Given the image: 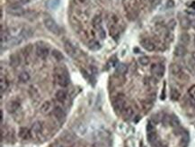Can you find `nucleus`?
Returning a JSON list of instances; mask_svg holds the SVG:
<instances>
[{"label": "nucleus", "instance_id": "f257e3e1", "mask_svg": "<svg viewBox=\"0 0 195 147\" xmlns=\"http://www.w3.org/2000/svg\"><path fill=\"white\" fill-rule=\"evenodd\" d=\"M169 71H170V73L173 75V76H175V77H177L178 79H180V80H188L189 79V77H188V75L187 74H185V73L183 72V69H182V67L179 65V64H177V63H172V64H170V67H169Z\"/></svg>", "mask_w": 195, "mask_h": 147}, {"label": "nucleus", "instance_id": "f03ea898", "mask_svg": "<svg viewBox=\"0 0 195 147\" xmlns=\"http://www.w3.org/2000/svg\"><path fill=\"white\" fill-rule=\"evenodd\" d=\"M43 23H44V26L52 34H59L60 30V27L58 26V23L55 22V20L53 18H51L50 16H46L44 17L43 19Z\"/></svg>", "mask_w": 195, "mask_h": 147}, {"label": "nucleus", "instance_id": "7ed1b4c3", "mask_svg": "<svg viewBox=\"0 0 195 147\" xmlns=\"http://www.w3.org/2000/svg\"><path fill=\"white\" fill-rule=\"evenodd\" d=\"M126 102H127L126 97L123 94L118 95L114 101V108L115 111L122 113L124 110V108H126Z\"/></svg>", "mask_w": 195, "mask_h": 147}, {"label": "nucleus", "instance_id": "20e7f679", "mask_svg": "<svg viewBox=\"0 0 195 147\" xmlns=\"http://www.w3.org/2000/svg\"><path fill=\"white\" fill-rule=\"evenodd\" d=\"M56 80L60 87H67L69 84V77L67 71H59L56 73Z\"/></svg>", "mask_w": 195, "mask_h": 147}, {"label": "nucleus", "instance_id": "39448f33", "mask_svg": "<svg viewBox=\"0 0 195 147\" xmlns=\"http://www.w3.org/2000/svg\"><path fill=\"white\" fill-rule=\"evenodd\" d=\"M151 73L156 78H162L164 73V66L162 63H154L150 67Z\"/></svg>", "mask_w": 195, "mask_h": 147}, {"label": "nucleus", "instance_id": "423d86ee", "mask_svg": "<svg viewBox=\"0 0 195 147\" xmlns=\"http://www.w3.org/2000/svg\"><path fill=\"white\" fill-rule=\"evenodd\" d=\"M7 13H8L9 15H15V16H23V15H24V14H25L24 9H23L21 6L15 5H15H10V6L7 7Z\"/></svg>", "mask_w": 195, "mask_h": 147}, {"label": "nucleus", "instance_id": "0eeeda50", "mask_svg": "<svg viewBox=\"0 0 195 147\" xmlns=\"http://www.w3.org/2000/svg\"><path fill=\"white\" fill-rule=\"evenodd\" d=\"M36 54L38 55V57L41 58V59H45L48 57L49 55V48L42 44V43H37L36 45Z\"/></svg>", "mask_w": 195, "mask_h": 147}, {"label": "nucleus", "instance_id": "6e6552de", "mask_svg": "<svg viewBox=\"0 0 195 147\" xmlns=\"http://www.w3.org/2000/svg\"><path fill=\"white\" fill-rule=\"evenodd\" d=\"M20 102L17 101V100H10L9 102H7V106H6V108L7 110L8 113L10 114H14L15 113L19 108H20Z\"/></svg>", "mask_w": 195, "mask_h": 147}, {"label": "nucleus", "instance_id": "1a4fd4ad", "mask_svg": "<svg viewBox=\"0 0 195 147\" xmlns=\"http://www.w3.org/2000/svg\"><path fill=\"white\" fill-rule=\"evenodd\" d=\"M140 44L145 50H147L148 52H153L156 50V45L150 39H148V38L142 39L140 41Z\"/></svg>", "mask_w": 195, "mask_h": 147}, {"label": "nucleus", "instance_id": "9d476101", "mask_svg": "<svg viewBox=\"0 0 195 147\" xmlns=\"http://www.w3.org/2000/svg\"><path fill=\"white\" fill-rule=\"evenodd\" d=\"M64 49L66 53L70 56V57H76V51L75 47L71 44V42L69 41H64Z\"/></svg>", "mask_w": 195, "mask_h": 147}, {"label": "nucleus", "instance_id": "9b49d317", "mask_svg": "<svg viewBox=\"0 0 195 147\" xmlns=\"http://www.w3.org/2000/svg\"><path fill=\"white\" fill-rule=\"evenodd\" d=\"M53 115L59 121L62 122L66 119V113L60 107H56L53 109Z\"/></svg>", "mask_w": 195, "mask_h": 147}, {"label": "nucleus", "instance_id": "f8f14e48", "mask_svg": "<svg viewBox=\"0 0 195 147\" xmlns=\"http://www.w3.org/2000/svg\"><path fill=\"white\" fill-rule=\"evenodd\" d=\"M179 22H180V26H181V27H182L183 29H184V30H188V29L191 27V20H190L187 16H185V15H182V16H180V18H179Z\"/></svg>", "mask_w": 195, "mask_h": 147}, {"label": "nucleus", "instance_id": "ddd939ff", "mask_svg": "<svg viewBox=\"0 0 195 147\" xmlns=\"http://www.w3.org/2000/svg\"><path fill=\"white\" fill-rule=\"evenodd\" d=\"M187 53V49L184 45L183 44H179L177 46H175L174 53L176 57H183Z\"/></svg>", "mask_w": 195, "mask_h": 147}, {"label": "nucleus", "instance_id": "4468645a", "mask_svg": "<svg viewBox=\"0 0 195 147\" xmlns=\"http://www.w3.org/2000/svg\"><path fill=\"white\" fill-rule=\"evenodd\" d=\"M122 117L124 120H126V121L130 120L134 116V110L131 107H126L124 108V110L122 112Z\"/></svg>", "mask_w": 195, "mask_h": 147}, {"label": "nucleus", "instance_id": "2eb2a0df", "mask_svg": "<svg viewBox=\"0 0 195 147\" xmlns=\"http://www.w3.org/2000/svg\"><path fill=\"white\" fill-rule=\"evenodd\" d=\"M56 99H57L59 102H64L65 100H66V99H67V96H68V94H67V91L66 90H64V89H60V90H58L57 92H56Z\"/></svg>", "mask_w": 195, "mask_h": 147}, {"label": "nucleus", "instance_id": "dca6fc26", "mask_svg": "<svg viewBox=\"0 0 195 147\" xmlns=\"http://www.w3.org/2000/svg\"><path fill=\"white\" fill-rule=\"evenodd\" d=\"M127 71H128V67H127V65L124 64V63H120V64L116 67V69H115L116 74L119 75V76H122V75L126 74Z\"/></svg>", "mask_w": 195, "mask_h": 147}, {"label": "nucleus", "instance_id": "f3484780", "mask_svg": "<svg viewBox=\"0 0 195 147\" xmlns=\"http://www.w3.org/2000/svg\"><path fill=\"white\" fill-rule=\"evenodd\" d=\"M19 136L23 140H28L31 138V132L29 129H27L25 127H22L19 130Z\"/></svg>", "mask_w": 195, "mask_h": 147}, {"label": "nucleus", "instance_id": "a211bd4d", "mask_svg": "<svg viewBox=\"0 0 195 147\" xmlns=\"http://www.w3.org/2000/svg\"><path fill=\"white\" fill-rule=\"evenodd\" d=\"M92 23H93V26L97 31H99L100 29L103 28V26H102V17L100 15H95L92 20Z\"/></svg>", "mask_w": 195, "mask_h": 147}, {"label": "nucleus", "instance_id": "6ab92c4d", "mask_svg": "<svg viewBox=\"0 0 195 147\" xmlns=\"http://www.w3.org/2000/svg\"><path fill=\"white\" fill-rule=\"evenodd\" d=\"M60 0H48L46 3L47 7L50 10H56L60 7Z\"/></svg>", "mask_w": 195, "mask_h": 147}, {"label": "nucleus", "instance_id": "aec40b11", "mask_svg": "<svg viewBox=\"0 0 195 147\" xmlns=\"http://www.w3.org/2000/svg\"><path fill=\"white\" fill-rule=\"evenodd\" d=\"M42 131V124L41 123V122L37 121L35 122V123L33 124L32 126V129H31V132L35 134V135H38L40 134L41 132Z\"/></svg>", "mask_w": 195, "mask_h": 147}, {"label": "nucleus", "instance_id": "412c9836", "mask_svg": "<svg viewBox=\"0 0 195 147\" xmlns=\"http://www.w3.org/2000/svg\"><path fill=\"white\" fill-rule=\"evenodd\" d=\"M180 97H181V93H180V91H179L177 88H171V91H170V97H171L172 100L177 101V100H179Z\"/></svg>", "mask_w": 195, "mask_h": 147}, {"label": "nucleus", "instance_id": "4be33fe9", "mask_svg": "<svg viewBox=\"0 0 195 147\" xmlns=\"http://www.w3.org/2000/svg\"><path fill=\"white\" fill-rule=\"evenodd\" d=\"M20 64V57L18 54L14 53L10 56V65L12 67H17Z\"/></svg>", "mask_w": 195, "mask_h": 147}, {"label": "nucleus", "instance_id": "5701e85b", "mask_svg": "<svg viewBox=\"0 0 195 147\" xmlns=\"http://www.w3.org/2000/svg\"><path fill=\"white\" fill-rule=\"evenodd\" d=\"M11 35L9 34L8 31L7 30H1V44H4L6 42H7L9 40H11Z\"/></svg>", "mask_w": 195, "mask_h": 147}, {"label": "nucleus", "instance_id": "b1692460", "mask_svg": "<svg viewBox=\"0 0 195 147\" xmlns=\"http://www.w3.org/2000/svg\"><path fill=\"white\" fill-rule=\"evenodd\" d=\"M18 80L22 83H26L27 81H29V80H30V74L27 71H22L19 74V76H18Z\"/></svg>", "mask_w": 195, "mask_h": 147}, {"label": "nucleus", "instance_id": "393cba45", "mask_svg": "<svg viewBox=\"0 0 195 147\" xmlns=\"http://www.w3.org/2000/svg\"><path fill=\"white\" fill-rule=\"evenodd\" d=\"M51 110V103L49 101H45L41 107V112L42 114H47Z\"/></svg>", "mask_w": 195, "mask_h": 147}, {"label": "nucleus", "instance_id": "a878e982", "mask_svg": "<svg viewBox=\"0 0 195 147\" xmlns=\"http://www.w3.org/2000/svg\"><path fill=\"white\" fill-rule=\"evenodd\" d=\"M61 138L67 143H73L75 141V136L72 134H70V133H65L61 136Z\"/></svg>", "mask_w": 195, "mask_h": 147}, {"label": "nucleus", "instance_id": "bb28decb", "mask_svg": "<svg viewBox=\"0 0 195 147\" xmlns=\"http://www.w3.org/2000/svg\"><path fill=\"white\" fill-rule=\"evenodd\" d=\"M51 54H52L53 58H54L56 61H61L64 59V56H63V54L61 53V52L59 51V50H56V49L52 51Z\"/></svg>", "mask_w": 195, "mask_h": 147}, {"label": "nucleus", "instance_id": "cd10ccee", "mask_svg": "<svg viewBox=\"0 0 195 147\" xmlns=\"http://www.w3.org/2000/svg\"><path fill=\"white\" fill-rule=\"evenodd\" d=\"M7 88H8V82L6 79L2 77L1 80H0V90H1V95H3L4 92L7 91Z\"/></svg>", "mask_w": 195, "mask_h": 147}, {"label": "nucleus", "instance_id": "c85d7f7f", "mask_svg": "<svg viewBox=\"0 0 195 147\" xmlns=\"http://www.w3.org/2000/svg\"><path fill=\"white\" fill-rule=\"evenodd\" d=\"M190 40H191L190 35H189L187 33H183V34H182L181 36H180V42H182L183 45H187V44H189Z\"/></svg>", "mask_w": 195, "mask_h": 147}, {"label": "nucleus", "instance_id": "c756f323", "mask_svg": "<svg viewBox=\"0 0 195 147\" xmlns=\"http://www.w3.org/2000/svg\"><path fill=\"white\" fill-rule=\"evenodd\" d=\"M188 96L191 99V101L195 105V85H192L188 89Z\"/></svg>", "mask_w": 195, "mask_h": 147}, {"label": "nucleus", "instance_id": "7c9ffc66", "mask_svg": "<svg viewBox=\"0 0 195 147\" xmlns=\"http://www.w3.org/2000/svg\"><path fill=\"white\" fill-rule=\"evenodd\" d=\"M147 137H148V141L149 143H153L157 140V135H156V132H151V133H147Z\"/></svg>", "mask_w": 195, "mask_h": 147}, {"label": "nucleus", "instance_id": "2f4dec72", "mask_svg": "<svg viewBox=\"0 0 195 147\" xmlns=\"http://www.w3.org/2000/svg\"><path fill=\"white\" fill-rule=\"evenodd\" d=\"M169 124L173 127H177L180 125V121L177 118V116H170V120H169Z\"/></svg>", "mask_w": 195, "mask_h": 147}, {"label": "nucleus", "instance_id": "473e14b6", "mask_svg": "<svg viewBox=\"0 0 195 147\" xmlns=\"http://www.w3.org/2000/svg\"><path fill=\"white\" fill-rule=\"evenodd\" d=\"M33 32L32 29H30V28H24V29L22 31L21 35L27 39V38H29V37H31V36L33 35Z\"/></svg>", "mask_w": 195, "mask_h": 147}, {"label": "nucleus", "instance_id": "72a5a7b5", "mask_svg": "<svg viewBox=\"0 0 195 147\" xmlns=\"http://www.w3.org/2000/svg\"><path fill=\"white\" fill-rule=\"evenodd\" d=\"M89 49L90 50H93V51H97L101 48V45L98 42L96 41H91V42L89 43Z\"/></svg>", "mask_w": 195, "mask_h": 147}, {"label": "nucleus", "instance_id": "f704fd0d", "mask_svg": "<svg viewBox=\"0 0 195 147\" xmlns=\"http://www.w3.org/2000/svg\"><path fill=\"white\" fill-rule=\"evenodd\" d=\"M138 62L140 63L142 66H147V65L149 64L150 60H149V58L148 56H142V57H140V58L138 59Z\"/></svg>", "mask_w": 195, "mask_h": 147}, {"label": "nucleus", "instance_id": "c9c22d12", "mask_svg": "<svg viewBox=\"0 0 195 147\" xmlns=\"http://www.w3.org/2000/svg\"><path fill=\"white\" fill-rule=\"evenodd\" d=\"M188 142H189V136L187 134H184L182 137V140H181V145L182 147H186L187 144H188Z\"/></svg>", "mask_w": 195, "mask_h": 147}, {"label": "nucleus", "instance_id": "e433bc0d", "mask_svg": "<svg viewBox=\"0 0 195 147\" xmlns=\"http://www.w3.org/2000/svg\"><path fill=\"white\" fill-rule=\"evenodd\" d=\"M151 132H156V127L152 122H148L147 125V133H151Z\"/></svg>", "mask_w": 195, "mask_h": 147}, {"label": "nucleus", "instance_id": "4c0bfd02", "mask_svg": "<svg viewBox=\"0 0 195 147\" xmlns=\"http://www.w3.org/2000/svg\"><path fill=\"white\" fill-rule=\"evenodd\" d=\"M149 2H150L151 7H152V8H155V7H156L158 5H160L161 0H149Z\"/></svg>", "mask_w": 195, "mask_h": 147}, {"label": "nucleus", "instance_id": "58836bf2", "mask_svg": "<svg viewBox=\"0 0 195 147\" xmlns=\"http://www.w3.org/2000/svg\"><path fill=\"white\" fill-rule=\"evenodd\" d=\"M98 34H99V36L102 38V39H104L105 38V31L103 30V28H102V29H100L99 31H98Z\"/></svg>", "mask_w": 195, "mask_h": 147}, {"label": "nucleus", "instance_id": "ea45409f", "mask_svg": "<svg viewBox=\"0 0 195 147\" xmlns=\"http://www.w3.org/2000/svg\"><path fill=\"white\" fill-rule=\"evenodd\" d=\"M165 99V83H164V88L162 90V94H161V99L164 100Z\"/></svg>", "mask_w": 195, "mask_h": 147}, {"label": "nucleus", "instance_id": "a19ab883", "mask_svg": "<svg viewBox=\"0 0 195 147\" xmlns=\"http://www.w3.org/2000/svg\"><path fill=\"white\" fill-rule=\"evenodd\" d=\"M174 1L173 0H168V2H167V7H174Z\"/></svg>", "mask_w": 195, "mask_h": 147}, {"label": "nucleus", "instance_id": "79ce46f5", "mask_svg": "<svg viewBox=\"0 0 195 147\" xmlns=\"http://www.w3.org/2000/svg\"><path fill=\"white\" fill-rule=\"evenodd\" d=\"M7 135H8V132L6 131V133H5V137H7ZM3 137H4V130L2 129V130H1V138H3Z\"/></svg>", "mask_w": 195, "mask_h": 147}, {"label": "nucleus", "instance_id": "37998d69", "mask_svg": "<svg viewBox=\"0 0 195 147\" xmlns=\"http://www.w3.org/2000/svg\"><path fill=\"white\" fill-rule=\"evenodd\" d=\"M20 2H22L23 4H27L30 2V0H19Z\"/></svg>", "mask_w": 195, "mask_h": 147}, {"label": "nucleus", "instance_id": "c03bdc74", "mask_svg": "<svg viewBox=\"0 0 195 147\" xmlns=\"http://www.w3.org/2000/svg\"><path fill=\"white\" fill-rule=\"evenodd\" d=\"M191 7L193 10H195V1H193V2L191 4Z\"/></svg>", "mask_w": 195, "mask_h": 147}, {"label": "nucleus", "instance_id": "a18cd8bd", "mask_svg": "<svg viewBox=\"0 0 195 147\" xmlns=\"http://www.w3.org/2000/svg\"><path fill=\"white\" fill-rule=\"evenodd\" d=\"M191 58H192V60H193V61H194V62H195V52L191 53Z\"/></svg>", "mask_w": 195, "mask_h": 147}, {"label": "nucleus", "instance_id": "49530a36", "mask_svg": "<svg viewBox=\"0 0 195 147\" xmlns=\"http://www.w3.org/2000/svg\"><path fill=\"white\" fill-rule=\"evenodd\" d=\"M0 114H1V123H3V117H4V116H3V111L2 110L0 111Z\"/></svg>", "mask_w": 195, "mask_h": 147}, {"label": "nucleus", "instance_id": "de8ad7c7", "mask_svg": "<svg viewBox=\"0 0 195 147\" xmlns=\"http://www.w3.org/2000/svg\"><path fill=\"white\" fill-rule=\"evenodd\" d=\"M55 147H64L63 145H60V144H58V145H56Z\"/></svg>", "mask_w": 195, "mask_h": 147}, {"label": "nucleus", "instance_id": "09e8293b", "mask_svg": "<svg viewBox=\"0 0 195 147\" xmlns=\"http://www.w3.org/2000/svg\"><path fill=\"white\" fill-rule=\"evenodd\" d=\"M161 147H167V146H166V145H162Z\"/></svg>", "mask_w": 195, "mask_h": 147}, {"label": "nucleus", "instance_id": "8fccbe9b", "mask_svg": "<svg viewBox=\"0 0 195 147\" xmlns=\"http://www.w3.org/2000/svg\"><path fill=\"white\" fill-rule=\"evenodd\" d=\"M194 43H195V39H194Z\"/></svg>", "mask_w": 195, "mask_h": 147}]
</instances>
